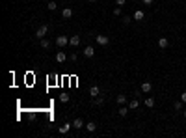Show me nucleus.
Wrapping results in <instances>:
<instances>
[{"mask_svg": "<svg viewBox=\"0 0 186 138\" xmlns=\"http://www.w3.org/2000/svg\"><path fill=\"white\" fill-rule=\"evenodd\" d=\"M158 47H160V50H166L169 47V39L168 38H160L158 39Z\"/></svg>", "mask_w": 186, "mask_h": 138, "instance_id": "6", "label": "nucleus"}, {"mask_svg": "<svg viewBox=\"0 0 186 138\" xmlns=\"http://www.w3.org/2000/svg\"><path fill=\"white\" fill-rule=\"evenodd\" d=\"M93 103H95V105H102V103H104V99H102V97H95Z\"/></svg>", "mask_w": 186, "mask_h": 138, "instance_id": "25", "label": "nucleus"}, {"mask_svg": "<svg viewBox=\"0 0 186 138\" xmlns=\"http://www.w3.org/2000/svg\"><path fill=\"white\" fill-rule=\"evenodd\" d=\"M180 101H182V103H186V91H182V93H180Z\"/></svg>", "mask_w": 186, "mask_h": 138, "instance_id": "27", "label": "nucleus"}, {"mask_svg": "<svg viewBox=\"0 0 186 138\" xmlns=\"http://www.w3.org/2000/svg\"><path fill=\"white\" fill-rule=\"evenodd\" d=\"M140 90H142V93H151V90H153V84L149 82V80H145V82H142V86H140Z\"/></svg>", "mask_w": 186, "mask_h": 138, "instance_id": "4", "label": "nucleus"}, {"mask_svg": "<svg viewBox=\"0 0 186 138\" xmlns=\"http://www.w3.org/2000/svg\"><path fill=\"white\" fill-rule=\"evenodd\" d=\"M69 45H71V47H78L80 45V35H71V38H69Z\"/></svg>", "mask_w": 186, "mask_h": 138, "instance_id": "9", "label": "nucleus"}, {"mask_svg": "<svg viewBox=\"0 0 186 138\" xmlns=\"http://www.w3.org/2000/svg\"><path fill=\"white\" fill-rule=\"evenodd\" d=\"M56 8H58V4L54 2V0H50V2L47 4V9H48V11H56Z\"/></svg>", "mask_w": 186, "mask_h": 138, "instance_id": "19", "label": "nucleus"}, {"mask_svg": "<svg viewBox=\"0 0 186 138\" xmlns=\"http://www.w3.org/2000/svg\"><path fill=\"white\" fill-rule=\"evenodd\" d=\"M138 106H140V101H138V97H134L132 101H128V108H130V110H136Z\"/></svg>", "mask_w": 186, "mask_h": 138, "instance_id": "14", "label": "nucleus"}, {"mask_svg": "<svg viewBox=\"0 0 186 138\" xmlns=\"http://www.w3.org/2000/svg\"><path fill=\"white\" fill-rule=\"evenodd\" d=\"M115 4L121 8V6H125V4H127V0H115Z\"/></svg>", "mask_w": 186, "mask_h": 138, "instance_id": "26", "label": "nucleus"}, {"mask_svg": "<svg viewBox=\"0 0 186 138\" xmlns=\"http://www.w3.org/2000/svg\"><path fill=\"white\" fill-rule=\"evenodd\" d=\"M115 101H117V105H125V103H127V95L119 93L117 97H115Z\"/></svg>", "mask_w": 186, "mask_h": 138, "instance_id": "18", "label": "nucleus"}, {"mask_svg": "<svg viewBox=\"0 0 186 138\" xmlns=\"http://www.w3.org/2000/svg\"><path fill=\"white\" fill-rule=\"evenodd\" d=\"M95 41H97V45H100V47H106V45L110 43V38L108 35H95Z\"/></svg>", "mask_w": 186, "mask_h": 138, "instance_id": "2", "label": "nucleus"}, {"mask_svg": "<svg viewBox=\"0 0 186 138\" xmlns=\"http://www.w3.org/2000/svg\"><path fill=\"white\" fill-rule=\"evenodd\" d=\"M184 120H186V110H184Z\"/></svg>", "mask_w": 186, "mask_h": 138, "instance_id": "30", "label": "nucleus"}, {"mask_svg": "<svg viewBox=\"0 0 186 138\" xmlns=\"http://www.w3.org/2000/svg\"><path fill=\"white\" fill-rule=\"evenodd\" d=\"M89 2H91V4H95V2H97V0H89Z\"/></svg>", "mask_w": 186, "mask_h": 138, "instance_id": "29", "label": "nucleus"}, {"mask_svg": "<svg viewBox=\"0 0 186 138\" xmlns=\"http://www.w3.org/2000/svg\"><path fill=\"white\" fill-rule=\"evenodd\" d=\"M89 95H91L93 99H95V97H99V95H100V90H99V86H91V88H89Z\"/></svg>", "mask_w": 186, "mask_h": 138, "instance_id": "13", "label": "nucleus"}, {"mask_svg": "<svg viewBox=\"0 0 186 138\" xmlns=\"http://www.w3.org/2000/svg\"><path fill=\"white\" fill-rule=\"evenodd\" d=\"M86 131H88V132H95V131H97V123L88 121V123H86Z\"/></svg>", "mask_w": 186, "mask_h": 138, "instance_id": "16", "label": "nucleus"}, {"mask_svg": "<svg viewBox=\"0 0 186 138\" xmlns=\"http://www.w3.org/2000/svg\"><path fill=\"white\" fill-rule=\"evenodd\" d=\"M84 56H86V58H93L95 56V49L91 47V45H88V47L84 49Z\"/></svg>", "mask_w": 186, "mask_h": 138, "instance_id": "8", "label": "nucleus"}, {"mask_svg": "<svg viewBox=\"0 0 186 138\" xmlns=\"http://www.w3.org/2000/svg\"><path fill=\"white\" fill-rule=\"evenodd\" d=\"M114 17H121V8H119V6L114 9Z\"/></svg>", "mask_w": 186, "mask_h": 138, "instance_id": "24", "label": "nucleus"}, {"mask_svg": "<svg viewBox=\"0 0 186 138\" xmlns=\"http://www.w3.org/2000/svg\"><path fill=\"white\" fill-rule=\"evenodd\" d=\"M39 43H41V49H50V41H48V39H39Z\"/></svg>", "mask_w": 186, "mask_h": 138, "instance_id": "20", "label": "nucleus"}, {"mask_svg": "<svg viewBox=\"0 0 186 138\" xmlns=\"http://www.w3.org/2000/svg\"><path fill=\"white\" fill-rule=\"evenodd\" d=\"M56 45L60 49L67 47V45H69V38H67V35H58V38H56Z\"/></svg>", "mask_w": 186, "mask_h": 138, "instance_id": "3", "label": "nucleus"}, {"mask_svg": "<svg viewBox=\"0 0 186 138\" xmlns=\"http://www.w3.org/2000/svg\"><path fill=\"white\" fill-rule=\"evenodd\" d=\"M62 17L63 19H71L73 17V8H63L62 9Z\"/></svg>", "mask_w": 186, "mask_h": 138, "instance_id": "11", "label": "nucleus"}, {"mask_svg": "<svg viewBox=\"0 0 186 138\" xmlns=\"http://www.w3.org/2000/svg\"><path fill=\"white\" fill-rule=\"evenodd\" d=\"M65 60H67V54H65L63 50H58V52H56V62L58 64H63Z\"/></svg>", "mask_w": 186, "mask_h": 138, "instance_id": "7", "label": "nucleus"}, {"mask_svg": "<svg viewBox=\"0 0 186 138\" xmlns=\"http://www.w3.org/2000/svg\"><path fill=\"white\" fill-rule=\"evenodd\" d=\"M128 110H130L128 106H125V105H119V108H117V114L121 116V117H125V116L128 114Z\"/></svg>", "mask_w": 186, "mask_h": 138, "instance_id": "12", "label": "nucleus"}, {"mask_svg": "<svg viewBox=\"0 0 186 138\" xmlns=\"http://www.w3.org/2000/svg\"><path fill=\"white\" fill-rule=\"evenodd\" d=\"M82 127H86L84 120H82V117H74V120H73V129H82Z\"/></svg>", "mask_w": 186, "mask_h": 138, "instance_id": "5", "label": "nucleus"}, {"mask_svg": "<svg viewBox=\"0 0 186 138\" xmlns=\"http://www.w3.org/2000/svg\"><path fill=\"white\" fill-rule=\"evenodd\" d=\"M71 127H73V123H63V125H60V129H58V131H60V134H67Z\"/></svg>", "mask_w": 186, "mask_h": 138, "instance_id": "10", "label": "nucleus"}, {"mask_svg": "<svg viewBox=\"0 0 186 138\" xmlns=\"http://www.w3.org/2000/svg\"><path fill=\"white\" fill-rule=\"evenodd\" d=\"M182 105H184V103H182V101H180V99H179V101H175V103H173L175 110H182Z\"/></svg>", "mask_w": 186, "mask_h": 138, "instance_id": "21", "label": "nucleus"}, {"mask_svg": "<svg viewBox=\"0 0 186 138\" xmlns=\"http://www.w3.org/2000/svg\"><path fill=\"white\" fill-rule=\"evenodd\" d=\"M132 17H134V21H143V17H145V15H143V11H142V9H136Z\"/></svg>", "mask_w": 186, "mask_h": 138, "instance_id": "15", "label": "nucleus"}, {"mask_svg": "<svg viewBox=\"0 0 186 138\" xmlns=\"http://www.w3.org/2000/svg\"><path fill=\"white\" fill-rule=\"evenodd\" d=\"M47 34H48V24H41V26L36 30V38L37 39H43Z\"/></svg>", "mask_w": 186, "mask_h": 138, "instance_id": "1", "label": "nucleus"}, {"mask_svg": "<svg viewBox=\"0 0 186 138\" xmlns=\"http://www.w3.org/2000/svg\"><path fill=\"white\" fill-rule=\"evenodd\" d=\"M142 2L145 4V6H151V4H153V0H142Z\"/></svg>", "mask_w": 186, "mask_h": 138, "instance_id": "28", "label": "nucleus"}, {"mask_svg": "<svg viewBox=\"0 0 186 138\" xmlns=\"http://www.w3.org/2000/svg\"><path fill=\"white\" fill-rule=\"evenodd\" d=\"M130 21H134V17H130V15H123V24H130Z\"/></svg>", "mask_w": 186, "mask_h": 138, "instance_id": "22", "label": "nucleus"}, {"mask_svg": "<svg viewBox=\"0 0 186 138\" xmlns=\"http://www.w3.org/2000/svg\"><path fill=\"white\" fill-rule=\"evenodd\" d=\"M143 103H145V106H147V108H153V106H154V99H153V97H145Z\"/></svg>", "mask_w": 186, "mask_h": 138, "instance_id": "17", "label": "nucleus"}, {"mask_svg": "<svg viewBox=\"0 0 186 138\" xmlns=\"http://www.w3.org/2000/svg\"><path fill=\"white\" fill-rule=\"evenodd\" d=\"M60 101H62V103H69V95L67 93H62V95H60Z\"/></svg>", "mask_w": 186, "mask_h": 138, "instance_id": "23", "label": "nucleus"}]
</instances>
